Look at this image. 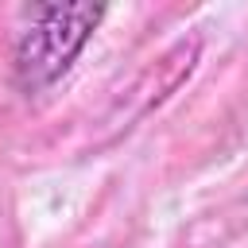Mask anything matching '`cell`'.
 I'll return each mask as SVG.
<instances>
[{"label":"cell","instance_id":"1","mask_svg":"<svg viewBox=\"0 0 248 248\" xmlns=\"http://www.w3.org/2000/svg\"><path fill=\"white\" fill-rule=\"evenodd\" d=\"M108 16L105 4H43L31 12V23L16 35L12 46V74L23 97L46 93L58 85L101 19Z\"/></svg>","mask_w":248,"mask_h":248}]
</instances>
